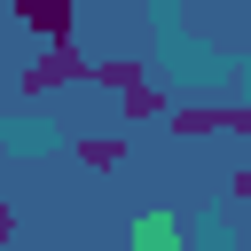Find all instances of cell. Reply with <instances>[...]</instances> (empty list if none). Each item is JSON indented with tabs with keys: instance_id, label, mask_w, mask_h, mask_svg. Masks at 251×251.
<instances>
[{
	"instance_id": "277c9868",
	"label": "cell",
	"mask_w": 251,
	"mask_h": 251,
	"mask_svg": "<svg viewBox=\"0 0 251 251\" xmlns=\"http://www.w3.org/2000/svg\"><path fill=\"white\" fill-rule=\"evenodd\" d=\"M78 165H94V173H118V165H126V141H110V133H86V141H78Z\"/></svg>"
},
{
	"instance_id": "6da1fadb",
	"label": "cell",
	"mask_w": 251,
	"mask_h": 251,
	"mask_svg": "<svg viewBox=\"0 0 251 251\" xmlns=\"http://www.w3.org/2000/svg\"><path fill=\"white\" fill-rule=\"evenodd\" d=\"M86 71H94V63H86V55H78V39L63 31V39H47V47L24 63V78H16V86H24V94H55V86H78Z\"/></svg>"
},
{
	"instance_id": "7a4b0ae2",
	"label": "cell",
	"mask_w": 251,
	"mask_h": 251,
	"mask_svg": "<svg viewBox=\"0 0 251 251\" xmlns=\"http://www.w3.org/2000/svg\"><path fill=\"white\" fill-rule=\"evenodd\" d=\"M16 16H24L39 39H63V31H71V0H16Z\"/></svg>"
},
{
	"instance_id": "8992f818",
	"label": "cell",
	"mask_w": 251,
	"mask_h": 251,
	"mask_svg": "<svg viewBox=\"0 0 251 251\" xmlns=\"http://www.w3.org/2000/svg\"><path fill=\"white\" fill-rule=\"evenodd\" d=\"M8 235H16V212H8V204H0V243H8Z\"/></svg>"
},
{
	"instance_id": "3957f363",
	"label": "cell",
	"mask_w": 251,
	"mask_h": 251,
	"mask_svg": "<svg viewBox=\"0 0 251 251\" xmlns=\"http://www.w3.org/2000/svg\"><path fill=\"white\" fill-rule=\"evenodd\" d=\"M110 94H118V102H126V118H157V110H165V94H157V86H149V78H141V71H133V78H126V86H110Z\"/></svg>"
},
{
	"instance_id": "5b68a950",
	"label": "cell",
	"mask_w": 251,
	"mask_h": 251,
	"mask_svg": "<svg viewBox=\"0 0 251 251\" xmlns=\"http://www.w3.org/2000/svg\"><path fill=\"white\" fill-rule=\"evenodd\" d=\"M141 251H173V220H165V212L141 220Z\"/></svg>"
}]
</instances>
